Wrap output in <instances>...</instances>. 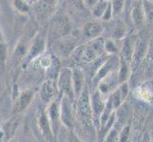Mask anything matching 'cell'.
I'll list each match as a JSON object with an SVG mask.
<instances>
[{
    "mask_svg": "<svg viewBox=\"0 0 153 142\" xmlns=\"http://www.w3.org/2000/svg\"><path fill=\"white\" fill-rule=\"evenodd\" d=\"M107 1H111V0H107Z\"/></svg>",
    "mask_w": 153,
    "mask_h": 142,
    "instance_id": "37",
    "label": "cell"
},
{
    "mask_svg": "<svg viewBox=\"0 0 153 142\" xmlns=\"http://www.w3.org/2000/svg\"><path fill=\"white\" fill-rule=\"evenodd\" d=\"M59 0H37L33 5L35 17L39 21H45L54 14Z\"/></svg>",
    "mask_w": 153,
    "mask_h": 142,
    "instance_id": "9",
    "label": "cell"
},
{
    "mask_svg": "<svg viewBox=\"0 0 153 142\" xmlns=\"http://www.w3.org/2000/svg\"><path fill=\"white\" fill-rule=\"evenodd\" d=\"M105 52L108 55H118L120 54V47L116 44L115 39H108L105 40L104 45Z\"/></svg>",
    "mask_w": 153,
    "mask_h": 142,
    "instance_id": "25",
    "label": "cell"
},
{
    "mask_svg": "<svg viewBox=\"0 0 153 142\" xmlns=\"http://www.w3.org/2000/svg\"><path fill=\"white\" fill-rule=\"evenodd\" d=\"M111 8L113 10L114 17H117L123 13L125 8V0H111L110 1Z\"/></svg>",
    "mask_w": 153,
    "mask_h": 142,
    "instance_id": "27",
    "label": "cell"
},
{
    "mask_svg": "<svg viewBox=\"0 0 153 142\" xmlns=\"http://www.w3.org/2000/svg\"><path fill=\"white\" fill-rule=\"evenodd\" d=\"M48 46V32L45 29L37 30L30 42L29 50L25 59L23 60V65H28L34 59L44 54Z\"/></svg>",
    "mask_w": 153,
    "mask_h": 142,
    "instance_id": "2",
    "label": "cell"
},
{
    "mask_svg": "<svg viewBox=\"0 0 153 142\" xmlns=\"http://www.w3.org/2000/svg\"><path fill=\"white\" fill-rule=\"evenodd\" d=\"M51 20L50 23V28L48 32V40H54L61 38L63 36H67L68 30L71 29L70 21L66 15H56V16H51Z\"/></svg>",
    "mask_w": 153,
    "mask_h": 142,
    "instance_id": "4",
    "label": "cell"
},
{
    "mask_svg": "<svg viewBox=\"0 0 153 142\" xmlns=\"http://www.w3.org/2000/svg\"><path fill=\"white\" fill-rule=\"evenodd\" d=\"M72 68V85H73V90H74V96L75 99L80 96L84 87L86 85L85 80V74L83 70L79 66H73Z\"/></svg>",
    "mask_w": 153,
    "mask_h": 142,
    "instance_id": "17",
    "label": "cell"
},
{
    "mask_svg": "<svg viewBox=\"0 0 153 142\" xmlns=\"http://www.w3.org/2000/svg\"><path fill=\"white\" fill-rule=\"evenodd\" d=\"M8 59V46L4 42H0V67H4Z\"/></svg>",
    "mask_w": 153,
    "mask_h": 142,
    "instance_id": "28",
    "label": "cell"
},
{
    "mask_svg": "<svg viewBox=\"0 0 153 142\" xmlns=\"http://www.w3.org/2000/svg\"><path fill=\"white\" fill-rule=\"evenodd\" d=\"M149 43L147 41L146 35H138L135 45V49L133 51L132 59L130 62V66L132 72L136 71L139 65L146 60V57L147 54V50H149Z\"/></svg>",
    "mask_w": 153,
    "mask_h": 142,
    "instance_id": "7",
    "label": "cell"
},
{
    "mask_svg": "<svg viewBox=\"0 0 153 142\" xmlns=\"http://www.w3.org/2000/svg\"><path fill=\"white\" fill-rule=\"evenodd\" d=\"M143 5L146 14V22L151 27H153V1L143 0Z\"/></svg>",
    "mask_w": 153,
    "mask_h": 142,
    "instance_id": "26",
    "label": "cell"
},
{
    "mask_svg": "<svg viewBox=\"0 0 153 142\" xmlns=\"http://www.w3.org/2000/svg\"><path fill=\"white\" fill-rule=\"evenodd\" d=\"M114 17V14H113V10H112V8H111V4H110V1L108 2V5L107 9L105 10V12L102 15L101 17V20L103 22H109L110 20Z\"/></svg>",
    "mask_w": 153,
    "mask_h": 142,
    "instance_id": "31",
    "label": "cell"
},
{
    "mask_svg": "<svg viewBox=\"0 0 153 142\" xmlns=\"http://www.w3.org/2000/svg\"><path fill=\"white\" fill-rule=\"evenodd\" d=\"M128 29L126 25L121 20H117L115 23L114 29L112 30V38L115 40H122L125 36H126Z\"/></svg>",
    "mask_w": 153,
    "mask_h": 142,
    "instance_id": "23",
    "label": "cell"
},
{
    "mask_svg": "<svg viewBox=\"0 0 153 142\" xmlns=\"http://www.w3.org/2000/svg\"><path fill=\"white\" fill-rule=\"evenodd\" d=\"M27 1H28V2H30V3L31 4V6H33V5L36 1H37V0H27Z\"/></svg>",
    "mask_w": 153,
    "mask_h": 142,
    "instance_id": "35",
    "label": "cell"
},
{
    "mask_svg": "<svg viewBox=\"0 0 153 142\" xmlns=\"http://www.w3.org/2000/svg\"><path fill=\"white\" fill-rule=\"evenodd\" d=\"M39 95L43 102L49 104L54 99L59 96V91H58L56 80L53 79H47V80L42 83L40 87Z\"/></svg>",
    "mask_w": 153,
    "mask_h": 142,
    "instance_id": "11",
    "label": "cell"
},
{
    "mask_svg": "<svg viewBox=\"0 0 153 142\" xmlns=\"http://www.w3.org/2000/svg\"><path fill=\"white\" fill-rule=\"evenodd\" d=\"M62 95L59 94L56 99H54L51 102L49 103L48 109H47V114L50 119V122L51 125L52 131L55 138H57V135L59 133L60 126L62 125L61 122V116H60V101H61Z\"/></svg>",
    "mask_w": 153,
    "mask_h": 142,
    "instance_id": "10",
    "label": "cell"
},
{
    "mask_svg": "<svg viewBox=\"0 0 153 142\" xmlns=\"http://www.w3.org/2000/svg\"><path fill=\"white\" fill-rule=\"evenodd\" d=\"M130 17L136 29H141L144 27L146 23V14L143 0H133V3L131 5Z\"/></svg>",
    "mask_w": 153,
    "mask_h": 142,
    "instance_id": "12",
    "label": "cell"
},
{
    "mask_svg": "<svg viewBox=\"0 0 153 142\" xmlns=\"http://www.w3.org/2000/svg\"><path fill=\"white\" fill-rule=\"evenodd\" d=\"M108 2L109 1H107V0H98V1L93 5V7L91 9L93 16L101 19L105 10L108 7Z\"/></svg>",
    "mask_w": 153,
    "mask_h": 142,
    "instance_id": "24",
    "label": "cell"
},
{
    "mask_svg": "<svg viewBox=\"0 0 153 142\" xmlns=\"http://www.w3.org/2000/svg\"><path fill=\"white\" fill-rule=\"evenodd\" d=\"M78 46V42L76 38L63 36L61 38L54 40L51 43V50L53 54L59 59H68L70 58L72 52Z\"/></svg>",
    "mask_w": 153,
    "mask_h": 142,
    "instance_id": "3",
    "label": "cell"
},
{
    "mask_svg": "<svg viewBox=\"0 0 153 142\" xmlns=\"http://www.w3.org/2000/svg\"><path fill=\"white\" fill-rule=\"evenodd\" d=\"M103 32V26L101 22L98 21H88L87 22L82 29V35L83 37L88 40L95 39L97 37H100Z\"/></svg>",
    "mask_w": 153,
    "mask_h": 142,
    "instance_id": "16",
    "label": "cell"
},
{
    "mask_svg": "<svg viewBox=\"0 0 153 142\" xmlns=\"http://www.w3.org/2000/svg\"><path fill=\"white\" fill-rule=\"evenodd\" d=\"M68 4H71V6L75 7L77 9H83L84 7L86 8L83 0H68Z\"/></svg>",
    "mask_w": 153,
    "mask_h": 142,
    "instance_id": "32",
    "label": "cell"
},
{
    "mask_svg": "<svg viewBox=\"0 0 153 142\" xmlns=\"http://www.w3.org/2000/svg\"><path fill=\"white\" fill-rule=\"evenodd\" d=\"M73 102L71 99L62 95L60 101V116L62 125L67 129H72L75 124V114L73 111Z\"/></svg>",
    "mask_w": 153,
    "mask_h": 142,
    "instance_id": "8",
    "label": "cell"
},
{
    "mask_svg": "<svg viewBox=\"0 0 153 142\" xmlns=\"http://www.w3.org/2000/svg\"><path fill=\"white\" fill-rule=\"evenodd\" d=\"M129 135H130V125L129 124H125L120 130L118 141H120V142L128 141V138H129Z\"/></svg>",
    "mask_w": 153,
    "mask_h": 142,
    "instance_id": "29",
    "label": "cell"
},
{
    "mask_svg": "<svg viewBox=\"0 0 153 142\" xmlns=\"http://www.w3.org/2000/svg\"><path fill=\"white\" fill-rule=\"evenodd\" d=\"M22 120V116L20 114H15L13 116V118H10L9 121L6 122L3 128L4 133V138L6 140H10L14 135L16 130L18 129L19 125Z\"/></svg>",
    "mask_w": 153,
    "mask_h": 142,
    "instance_id": "19",
    "label": "cell"
},
{
    "mask_svg": "<svg viewBox=\"0 0 153 142\" xmlns=\"http://www.w3.org/2000/svg\"><path fill=\"white\" fill-rule=\"evenodd\" d=\"M3 41V34H2V31L1 29H0V42Z\"/></svg>",
    "mask_w": 153,
    "mask_h": 142,
    "instance_id": "36",
    "label": "cell"
},
{
    "mask_svg": "<svg viewBox=\"0 0 153 142\" xmlns=\"http://www.w3.org/2000/svg\"><path fill=\"white\" fill-rule=\"evenodd\" d=\"M146 67L149 71L153 72V42H150L149 46V50L146 57Z\"/></svg>",
    "mask_w": 153,
    "mask_h": 142,
    "instance_id": "30",
    "label": "cell"
},
{
    "mask_svg": "<svg viewBox=\"0 0 153 142\" xmlns=\"http://www.w3.org/2000/svg\"><path fill=\"white\" fill-rule=\"evenodd\" d=\"M118 66H119V55H109L108 57V59L99 67V69L95 73V75L91 79L92 86L96 89L99 82L111 72L117 70Z\"/></svg>",
    "mask_w": 153,
    "mask_h": 142,
    "instance_id": "6",
    "label": "cell"
},
{
    "mask_svg": "<svg viewBox=\"0 0 153 142\" xmlns=\"http://www.w3.org/2000/svg\"><path fill=\"white\" fill-rule=\"evenodd\" d=\"M150 1H153V0H150Z\"/></svg>",
    "mask_w": 153,
    "mask_h": 142,
    "instance_id": "38",
    "label": "cell"
},
{
    "mask_svg": "<svg viewBox=\"0 0 153 142\" xmlns=\"http://www.w3.org/2000/svg\"><path fill=\"white\" fill-rule=\"evenodd\" d=\"M34 90L33 89H25L24 91L20 93L18 98L16 99V102L14 103V106L13 109V115L21 114L23 111L27 109L30 104L33 102L34 98Z\"/></svg>",
    "mask_w": 153,
    "mask_h": 142,
    "instance_id": "13",
    "label": "cell"
},
{
    "mask_svg": "<svg viewBox=\"0 0 153 142\" xmlns=\"http://www.w3.org/2000/svg\"><path fill=\"white\" fill-rule=\"evenodd\" d=\"M137 97H139L144 102L153 101V83L145 82L137 88Z\"/></svg>",
    "mask_w": 153,
    "mask_h": 142,
    "instance_id": "21",
    "label": "cell"
},
{
    "mask_svg": "<svg viewBox=\"0 0 153 142\" xmlns=\"http://www.w3.org/2000/svg\"><path fill=\"white\" fill-rule=\"evenodd\" d=\"M132 73L130 64L126 61L122 56L119 55V66H118V81L119 83L128 82Z\"/></svg>",
    "mask_w": 153,
    "mask_h": 142,
    "instance_id": "20",
    "label": "cell"
},
{
    "mask_svg": "<svg viewBox=\"0 0 153 142\" xmlns=\"http://www.w3.org/2000/svg\"><path fill=\"white\" fill-rule=\"evenodd\" d=\"M149 138H150V139L153 141V126H152V128H151L150 131H149Z\"/></svg>",
    "mask_w": 153,
    "mask_h": 142,
    "instance_id": "34",
    "label": "cell"
},
{
    "mask_svg": "<svg viewBox=\"0 0 153 142\" xmlns=\"http://www.w3.org/2000/svg\"><path fill=\"white\" fill-rule=\"evenodd\" d=\"M137 37H138V35L130 34V35L125 36V37L121 40L120 56H122L126 61H128L129 63V64L131 62V59H132Z\"/></svg>",
    "mask_w": 153,
    "mask_h": 142,
    "instance_id": "14",
    "label": "cell"
},
{
    "mask_svg": "<svg viewBox=\"0 0 153 142\" xmlns=\"http://www.w3.org/2000/svg\"><path fill=\"white\" fill-rule=\"evenodd\" d=\"M98 0H83L84 4H85L86 8H88V9H91L93 7V5L95 4Z\"/></svg>",
    "mask_w": 153,
    "mask_h": 142,
    "instance_id": "33",
    "label": "cell"
},
{
    "mask_svg": "<svg viewBox=\"0 0 153 142\" xmlns=\"http://www.w3.org/2000/svg\"><path fill=\"white\" fill-rule=\"evenodd\" d=\"M38 125H39V128L41 131V134L43 135L44 138L46 140H53L55 138L54 134H53V131H52L51 128V125L50 122V119L48 117V114H47V110L45 111H42L39 114V117H38Z\"/></svg>",
    "mask_w": 153,
    "mask_h": 142,
    "instance_id": "18",
    "label": "cell"
},
{
    "mask_svg": "<svg viewBox=\"0 0 153 142\" xmlns=\"http://www.w3.org/2000/svg\"><path fill=\"white\" fill-rule=\"evenodd\" d=\"M76 118L80 120L81 124L85 128H92L94 125L93 112L91 108V92L88 86L84 87L82 93L76 99Z\"/></svg>",
    "mask_w": 153,
    "mask_h": 142,
    "instance_id": "1",
    "label": "cell"
},
{
    "mask_svg": "<svg viewBox=\"0 0 153 142\" xmlns=\"http://www.w3.org/2000/svg\"><path fill=\"white\" fill-rule=\"evenodd\" d=\"M57 87L59 94L68 97L72 102H75L74 90L72 85V68L71 67H61L59 74L57 77Z\"/></svg>",
    "mask_w": 153,
    "mask_h": 142,
    "instance_id": "5",
    "label": "cell"
},
{
    "mask_svg": "<svg viewBox=\"0 0 153 142\" xmlns=\"http://www.w3.org/2000/svg\"><path fill=\"white\" fill-rule=\"evenodd\" d=\"M91 108L93 112L94 123L95 120H97V123H99V118L105 107L107 101H105L104 95L100 92L99 89H95L92 94H91Z\"/></svg>",
    "mask_w": 153,
    "mask_h": 142,
    "instance_id": "15",
    "label": "cell"
},
{
    "mask_svg": "<svg viewBox=\"0 0 153 142\" xmlns=\"http://www.w3.org/2000/svg\"><path fill=\"white\" fill-rule=\"evenodd\" d=\"M12 4L14 10L21 14H27L33 10V6L27 0H12Z\"/></svg>",
    "mask_w": 153,
    "mask_h": 142,
    "instance_id": "22",
    "label": "cell"
}]
</instances>
